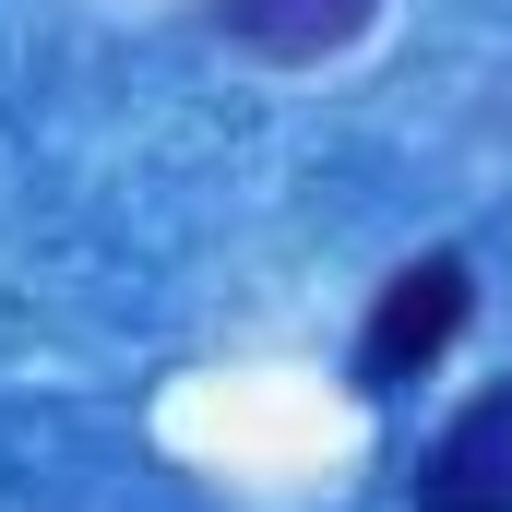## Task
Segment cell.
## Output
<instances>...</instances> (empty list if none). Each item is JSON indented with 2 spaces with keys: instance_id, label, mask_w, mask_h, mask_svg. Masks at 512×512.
<instances>
[{
  "instance_id": "cell-1",
  "label": "cell",
  "mask_w": 512,
  "mask_h": 512,
  "mask_svg": "<svg viewBox=\"0 0 512 512\" xmlns=\"http://www.w3.org/2000/svg\"><path fill=\"white\" fill-rule=\"evenodd\" d=\"M465 310H477L465 251H417L382 298H370V322H358V393H405L417 370H441V346L465 334Z\"/></svg>"
},
{
  "instance_id": "cell-2",
  "label": "cell",
  "mask_w": 512,
  "mask_h": 512,
  "mask_svg": "<svg viewBox=\"0 0 512 512\" xmlns=\"http://www.w3.org/2000/svg\"><path fill=\"white\" fill-rule=\"evenodd\" d=\"M405 512H512V382H489L405 465Z\"/></svg>"
},
{
  "instance_id": "cell-3",
  "label": "cell",
  "mask_w": 512,
  "mask_h": 512,
  "mask_svg": "<svg viewBox=\"0 0 512 512\" xmlns=\"http://www.w3.org/2000/svg\"><path fill=\"white\" fill-rule=\"evenodd\" d=\"M382 24V0H215V36L239 60H274V72H310L334 48H358Z\"/></svg>"
}]
</instances>
